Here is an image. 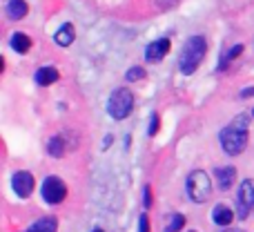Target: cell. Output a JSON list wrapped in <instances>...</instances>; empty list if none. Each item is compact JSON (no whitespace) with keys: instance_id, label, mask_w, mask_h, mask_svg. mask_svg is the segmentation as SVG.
Instances as JSON below:
<instances>
[{"instance_id":"obj_22","label":"cell","mask_w":254,"mask_h":232,"mask_svg":"<svg viewBox=\"0 0 254 232\" xmlns=\"http://www.w3.org/2000/svg\"><path fill=\"white\" fill-rule=\"evenodd\" d=\"M143 197H145V208H152V188L149 185L143 188Z\"/></svg>"},{"instance_id":"obj_18","label":"cell","mask_w":254,"mask_h":232,"mask_svg":"<svg viewBox=\"0 0 254 232\" xmlns=\"http://www.w3.org/2000/svg\"><path fill=\"white\" fill-rule=\"evenodd\" d=\"M183 226H185V217L181 212H174V215H170V224H167L165 232H181Z\"/></svg>"},{"instance_id":"obj_11","label":"cell","mask_w":254,"mask_h":232,"mask_svg":"<svg viewBox=\"0 0 254 232\" xmlns=\"http://www.w3.org/2000/svg\"><path fill=\"white\" fill-rule=\"evenodd\" d=\"M212 221H214L216 226H230L234 221V210L228 206H216L214 210H212Z\"/></svg>"},{"instance_id":"obj_6","label":"cell","mask_w":254,"mask_h":232,"mask_svg":"<svg viewBox=\"0 0 254 232\" xmlns=\"http://www.w3.org/2000/svg\"><path fill=\"white\" fill-rule=\"evenodd\" d=\"M237 206H239V217H243V219L250 215V210H254V179H246L239 185Z\"/></svg>"},{"instance_id":"obj_24","label":"cell","mask_w":254,"mask_h":232,"mask_svg":"<svg viewBox=\"0 0 254 232\" xmlns=\"http://www.w3.org/2000/svg\"><path fill=\"white\" fill-rule=\"evenodd\" d=\"M94 232H103V230H101V228H96V230H94Z\"/></svg>"},{"instance_id":"obj_12","label":"cell","mask_w":254,"mask_h":232,"mask_svg":"<svg viewBox=\"0 0 254 232\" xmlns=\"http://www.w3.org/2000/svg\"><path fill=\"white\" fill-rule=\"evenodd\" d=\"M58 70L56 67H40L38 72H36V83L40 85V87H47V85L56 83L58 80Z\"/></svg>"},{"instance_id":"obj_4","label":"cell","mask_w":254,"mask_h":232,"mask_svg":"<svg viewBox=\"0 0 254 232\" xmlns=\"http://www.w3.org/2000/svg\"><path fill=\"white\" fill-rule=\"evenodd\" d=\"M131 110H134V94L123 87L114 89L110 101H107V112H110V116L116 118V121H123V118L131 114Z\"/></svg>"},{"instance_id":"obj_17","label":"cell","mask_w":254,"mask_h":232,"mask_svg":"<svg viewBox=\"0 0 254 232\" xmlns=\"http://www.w3.org/2000/svg\"><path fill=\"white\" fill-rule=\"evenodd\" d=\"M243 54V45H234V47H230L228 52H225V56H223V61H221V65H219V70L223 72L225 67L230 65V63L234 61V58H239Z\"/></svg>"},{"instance_id":"obj_14","label":"cell","mask_w":254,"mask_h":232,"mask_svg":"<svg viewBox=\"0 0 254 232\" xmlns=\"http://www.w3.org/2000/svg\"><path fill=\"white\" fill-rule=\"evenodd\" d=\"M29 232H58V219L56 217H43L36 224H31Z\"/></svg>"},{"instance_id":"obj_21","label":"cell","mask_w":254,"mask_h":232,"mask_svg":"<svg viewBox=\"0 0 254 232\" xmlns=\"http://www.w3.org/2000/svg\"><path fill=\"white\" fill-rule=\"evenodd\" d=\"M158 132V114H152V121H149V136H156Z\"/></svg>"},{"instance_id":"obj_20","label":"cell","mask_w":254,"mask_h":232,"mask_svg":"<svg viewBox=\"0 0 254 232\" xmlns=\"http://www.w3.org/2000/svg\"><path fill=\"white\" fill-rule=\"evenodd\" d=\"M176 2H179V0H154V4H156L158 9H172Z\"/></svg>"},{"instance_id":"obj_13","label":"cell","mask_w":254,"mask_h":232,"mask_svg":"<svg viewBox=\"0 0 254 232\" xmlns=\"http://www.w3.org/2000/svg\"><path fill=\"white\" fill-rule=\"evenodd\" d=\"M27 11H29V7H27L25 0H9L7 2V16L11 18V20H20V18H25Z\"/></svg>"},{"instance_id":"obj_26","label":"cell","mask_w":254,"mask_h":232,"mask_svg":"<svg viewBox=\"0 0 254 232\" xmlns=\"http://www.w3.org/2000/svg\"><path fill=\"white\" fill-rule=\"evenodd\" d=\"M27 232H29V230H27Z\"/></svg>"},{"instance_id":"obj_7","label":"cell","mask_w":254,"mask_h":232,"mask_svg":"<svg viewBox=\"0 0 254 232\" xmlns=\"http://www.w3.org/2000/svg\"><path fill=\"white\" fill-rule=\"evenodd\" d=\"M34 185H36L34 176H31V172H27V170H20L11 176V188L20 199H29L31 192H34Z\"/></svg>"},{"instance_id":"obj_23","label":"cell","mask_w":254,"mask_h":232,"mask_svg":"<svg viewBox=\"0 0 254 232\" xmlns=\"http://www.w3.org/2000/svg\"><path fill=\"white\" fill-rule=\"evenodd\" d=\"M138 230H140V232H149V221H147V215H140V219H138Z\"/></svg>"},{"instance_id":"obj_16","label":"cell","mask_w":254,"mask_h":232,"mask_svg":"<svg viewBox=\"0 0 254 232\" xmlns=\"http://www.w3.org/2000/svg\"><path fill=\"white\" fill-rule=\"evenodd\" d=\"M65 150H67V145H65V139H63V136H52V139L47 141L49 156L61 158V156H65Z\"/></svg>"},{"instance_id":"obj_5","label":"cell","mask_w":254,"mask_h":232,"mask_svg":"<svg viewBox=\"0 0 254 232\" xmlns=\"http://www.w3.org/2000/svg\"><path fill=\"white\" fill-rule=\"evenodd\" d=\"M40 194H43L45 203H49V206H58V203H63L65 197H67V185L61 176H47V179L43 181Z\"/></svg>"},{"instance_id":"obj_10","label":"cell","mask_w":254,"mask_h":232,"mask_svg":"<svg viewBox=\"0 0 254 232\" xmlns=\"http://www.w3.org/2000/svg\"><path fill=\"white\" fill-rule=\"evenodd\" d=\"M74 38H76V29H74V25H71V22L61 25V27H58V31L54 34V40H56L61 47H69V45L74 43Z\"/></svg>"},{"instance_id":"obj_8","label":"cell","mask_w":254,"mask_h":232,"mask_svg":"<svg viewBox=\"0 0 254 232\" xmlns=\"http://www.w3.org/2000/svg\"><path fill=\"white\" fill-rule=\"evenodd\" d=\"M170 38H158L154 40V43L147 45V49H145V58H147V63H158L163 61V58L170 54Z\"/></svg>"},{"instance_id":"obj_15","label":"cell","mask_w":254,"mask_h":232,"mask_svg":"<svg viewBox=\"0 0 254 232\" xmlns=\"http://www.w3.org/2000/svg\"><path fill=\"white\" fill-rule=\"evenodd\" d=\"M11 49L18 54H27L31 49V38L27 34H22V31H16L11 36Z\"/></svg>"},{"instance_id":"obj_1","label":"cell","mask_w":254,"mask_h":232,"mask_svg":"<svg viewBox=\"0 0 254 232\" xmlns=\"http://www.w3.org/2000/svg\"><path fill=\"white\" fill-rule=\"evenodd\" d=\"M248 125H250V116L239 114L230 123L228 127L221 130V148L228 156H237L246 150L248 145Z\"/></svg>"},{"instance_id":"obj_25","label":"cell","mask_w":254,"mask_h":232,"mask_svg":"<svg viewBox=\"0 0 254 232\" xmlns=\"http://www.w3.org/2000/svg\"><path fill=\"white\" fill-rule=\"evenodd\" d=\"M230 232H243V230H230Z\"/></svg>"},{"instance_id":"obj_19","label":"cell","mask_w":254,"mask_h":232,"mask_svg":"<svg viewBox=\"0 0 254 232\" xmlns=\"http://www.w3.org/2000/svg\"><path fill=\"white\" fill-rule=\"evenodd\" d=\"M125 78L129 80V83H134V80L145 78V70H143V67H131V70L125 74Z\"/></svg>"},{"instance_id":"obj_3","label":"cell","mask_w":254,"mask_h":232,"mask_svg":"<svg viewBox=\"0 0 254 232\" xmlns=\"http://www.w3.org/2000/svg\"><path fill=\"white\" fill-rule=\"evenodd\" d=\"M188 194L194 203H205L212 194V179L207 176V172L194 170L188 176Z\"/></svg>"},{"instance_id":"obj_2","label":"cell","mask_w":254,"mask_h":232,"mask_svg":"<svg viewBox=\"0 0 254 232\" xmlns=\"http://www.w3.org/2000/svg\"><path fill=\"white\" fill-rule=\"evenodd\" d=\"M205 54H207L205 36H192V38L183 45V49H181V56H179L181 74H185V76L194 74V72H196V67L203 63Z\"/></svg>"},{"instance_id":"obj_9","label":"cell","mask_w":254,"mask_h":232,"mask_svg":"<svg viewBox=\"0 0 254 232\" xmlns=\"http://www.w3.org/2000/svg\"><path fill=\"white\" fill-rule=\"evenodd\" d=\"M214 179H216V183H219L221 190H230L234 185V181H237V170H234L232 165L216 167V170H214Z\"/></svg>"}]
</instances>
